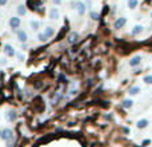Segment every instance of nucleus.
<instances>
[{
    "mask_svg": "<svg viewBox=\"0 0 152 147\" xmlns=\"http://www.w3.org/2000/svg\"><path fill=\"white\" fill-rule=\"evenodd\" d=\"M150 124V122H148V119H140L139 122L136 123V127L139 130H143V129H145V127Z\"/></svg>",
    "mask_w": 152,
    "mask_h": 147,
    "instance_id": "12",
    "label": "nucleus"
},
{
    "mask_svg": "<svg viewBox=\"0 0 152 147\" xmlns=\"http://www.w3.org/2000/svg\"><path fill=\"white\" fill-rule=\"evenodd\" d=\"M127 4H128L129 10H135V8L137 7V4H139V1H137V0H128V1H127Z\"/></svg>",
    "mask_w": 152,
    "mask_h": 147,
    "instance_id": "18",
    "label": "nucleus"
},
{
    "mask_svg": "<svg viewBox=\"0 0 152 147\" xmlns=\"http://www.w3.org/2000/svg\"><path fill=\"white\" fill-rule=\"evenodd\" d=\"M4 52L7 54L10 58H13V56H16V51H15V48L12 47V46H10V44H5L4 46Z\"/></svg>",
    "mask_w": 152,
    "mask_h": 147,
    "instance_id": "9",
    "label": "nucleus"
},
{
    "mask_svg": "<svg viewBox=\"0 0 152 147\" xmlns=\"http://www.w3.org/2000/svg\"><path fill=\"white\" fill-rule=\"evenodd\" d=\"M52 1H53V4L55 5H60L61 4V0H52Z\"/></svg>",
    "mask_w": 152,
    "mask_h": 147,
    "instance_id": "23",
    "label": "nucleus"
},
{
    "mask_svg": "<svg viewBox=\"0 0 152 147\" xmlns=\"http://www.w3.org/2000/svg\"><path fill=\"white\" fill-rule=\"evenodd\" d=\"M77 37H79V34L77 32H71V34L68 35V37H67V42H68V44H75L76 42H77Z\"/></svg>",
    "mask_w": 152,
    "mask_h": 147,
    "instance_id": "11",
    "label": "nucleus"
},
{
    "mask_svg": "<svg viewBox=\"0 0 152 147\" xmlns=\"http://www.w3.org/2000/svg\"><path fill=\"white\" fill-rule=\"evenodd\" d=\"M1 138L4 142H8V140H11V139H13V131L11 129H4V130H1Z\"/></svg>",
    "mask_w": 152,
    "mask_h": 147,
    "instance_id": "2",
    "label": "nucleus"
},
{
    "mask_svg": "<svg viewBox=\"0 0 152 147\" xmlns=\"http://www.w3.org/2000/svg\"><path fill=\"white\" fill-rule=\"evenodd\" d=\"M16 11H18V15L19 16H24L27 13V8L24 4H19L18 7H16Z\"/></svg>",
    "mask_w": 152,
    "mask_h": 147,
    "instance_id": "13",
    "label": "nucleus"
},
{
    "mask_svg": "<svg viewBox=\"0 0 152 147\" xmlns=\"http://www.w3.org/2000/svg\"><path fill=\"white\" fill-rule=\"evenodd\" d=\"M5 119H7V122L12 123V122H15L16 119H18V112H16L15 110H8L7 112H5Z\"/></svg>",
    "mask_w": 152,
    "mask_h": 147,
    "instance_id": "3",
    "label": "nucleus"
},
{
    "mask_svg": "<svg viewBox=\"0 0 152 147\" xmlns=\"http://www.w3.org/2000/svg\"><path fill=\"white\" fill-rule=\"evenodd\" d=\"M142 91V90H140V87H137V86H135V87H131V88H129V91H128V94L131 95V96H135V95H137L139 94V92Z\"/></svg>",
    "mask_w": 152,
    "mask_h": 147,
    "instance_id": "16",
    "label": "nucleus"
},
{
    "mask_svg": "<svg viewBox=\"0 0 152 147\" xmlns=\"http://www.w3.org/2000/svg\"><path fill=\"white\" fill-rule=\"evenodd\" d=\"M143 82H144L145 84H152V75H147L143 78Z\"/></svg>",
    "mask_w": 152,
    "mask_h": 147,
    "instance_id": "20",
    "label": "nucleus"
},
{
    "mask_svg": "<svg viewBox=\"0 0 152 147\" xmlns=\"http://www.w3.org/2000/svg\"><path fill=\"white\" fill-rule=\"evenodd\" d=\"M48 15H50V19L51 20H58L59 18H60V12H59V10L56 7H52L50 10V12H48Z\"/></svg>",
    "mask_w": 152,
    "mask_h": 147,
    "instance_id": "8",
    "label": "nucleus"
},
{
    "mask_svg": "<svg viewBox=\"0 0 152 147\" xmlns=\"http://www.w3.org/2000/svg\"><path fill=\"white\" fill-rule=\"evenodd\" d=\"M44 35L47 37H52L53 35H55V28H53V27H47V28L44 29Z\"/></svg>",
    "mask_w": 152,
    "mask_h": 147,
    "instance_id": "14",
    "label": "nucleus"
},
{
    "mask_svg": "<svg viewBox=\"0 0 152 147\" xmlns=\"http://www.w3.org/2000/svg\"><path fill=\"white\" fill-rule=\"evenodd\" d=\"M29 27H31L32 31H37V29L40 28L39 20H31V21H29Z\"/></svg>",
    "mask_w": 152,
    "mask_h": 147,
    "instance_id": "15",
    "label": "nucleus"
},
{
    "mask_svg": "<svg viewBox=\"0 0 152 147\" xmlns=\"http://www.w3.org/2000/svg\"><path fill=\"white\" fill-rule=\"evenodd\" d=\"M76 10H77V13L80 16H83L84 13H86V10H87V5L84 4L83 1H80V0H77L76 1Z\"/></svg>",
    "mask_w": 152,
    "mask_h": 147,
    "instance_id": "7",
    "label": "nucleus"
},
{
    "mask_svg": "<svg viewBox=\"0 0 152 147\" xmlns=\"http://www.w3.org/2000/svg\"><path fill=\"white\" fill-rule=\"evenodd\" d=\"M0 137H1V130H0Z\"/></svg>",
    "mask_w": 152,
    "mask_h": 147,
    "instance_id": "26",
    "label": "nucleus"
},
{
    "mask_svg": "<svg viewBox=\"0 0 152 147\" xmlns=\"http://www.w3.org/2000/svg\"><path fill=\"white\" fill-rule=\"evenodd\" d=\"M24 58H26V56H24V54H18V59H19V60H21V62H23L24 60Z\"/></svg>",
    "mask_w": 152,
    "mask_h": 147,
    "instance_id": "22",
    "label": "nucleus"
},
{
    "mask_svg": "<svg viewBox=\"0 0 152 147\" xmlns=\"http://www.w3.org/2000/svg\"><path fill=\"white\" fill-rule=\"evenodd\" d=\"M89 18H91L92 20H97V19H99V13H97V12H94V11H91V12H89Z\"/></svg>",
    "mask_w": 152,
    "mask_h": 147,
    "instance_id": "21",
    "label": "nucleus"
},
{
    "mask_svg": "<svg viewBox=\"0 0 152 147\" xmlns=\"http://www.w3.org/2000/svg\"><path fill=\"white\" fill-rule=\"evenodd\" d=\"M126 23H127V19L121 16V18H119V19H116L115 20V23H113V28L120 29V28H123V27L126 26Z\"/></svg>",
    "mask_w": 152,
    "mask_h": 147,
    "instance_id": "5",
    "label": "nucleus"
},
{
    "mask_svg": "<svg viewBox=\"0 0 152 147\" xmlns=\"http://www.w3.org/2000/svg\"><path fill=\"white\" fill-rule=\"evenodd\" d=\"M132 106H134V102H132L131 99L123 100V107L126 108V110H129V108H132Z\"/></svg>",
    "mask_w": 152,
    "mask_h": 147,
    "instance_id": "17",
    "label": "nucleus"
},
{
    "mask_svg": "<svg viewBox=\"0 0 152 147\" xmlns=\"http://www.w3.org/2000/svg\"><path fill=\"white\" fill-rule=\"evenodd\" d=\"M143 31H144V27H143L142 24H136V26L132 28L131 35H132V36H137V35H140Z\"/></svg>",
    "mask_w": 152,
    "mask_h": 147,
    "instance_id": "10",
    "label": "nucleus"
},
{
    "mask_svg": "<svg viewBox=\"0 0 152 147\" xmlns=\"http://www.w3.org/2000/svg\"><path fill=\"white\" fill-rule=\"evenodd\" d=\"M37 39H39L40 43H44V42H47V40H48V37L45 36L44 32H43V34H37Z\"/></svg>",
    "mask_w": 152,
    "mask_h": 147,
    "instance_id": "19",
    "label": "nucleus"
},
{
    "mask_svg": "<svg viewBox=\"0 0 152 147\" xmlns=\"http://www.w3.org/2000/svg\"><path fill=\"white\" fill-rule=\"evenodd\" d=\"M151 18H152V12H151Z\"/></svg>",
    "mask_w": 152,
    "mask_h": 147,
    "instance_id": "27",
    "label": "nucleus"
},
{
    "mask_svg": "<svg viewBox=\"0 0 152 147\" xmlns=\"http://www.w3.org/2000/svg\"><path fill=\"white\" fill-rule=\"evenodd\" d=\"M128 64H129V67L140 66V64H142V56L136 55V56H134V58H131V59H129V62H128Z\"/></svg>",
    "mask_w": 152,
    "mask_h": 147,
    "instance_id": "6",
    "label": "nucleus"
},
{
    "mask_svg": "<svg viewBox=\"0 0 152 147\" xmlns=\"http://www.w3.org/2000/svg\"><path fill=\"white\" fill-rule=\"evenodd\" d=\"M8 24H10V28L12 29V31H15V29H18L19 27H20L21 20L19 16H12V18L10 19V21H8Z\"/></svg>",
    "mask_w": 152,
    "mask_h": 147,
    "instance_id": "1",
    "label": "nucleus"
},
{
    "mask_svg": "<svg viewBox=\"0 0 152 147\" xmlns=\"http://www.w3.org/2000/svg\"><path fill=\"white\" fill-rule=\"evenodd\" d=\"M16 36H18V40L20 43H27L28 42V35H27V32L23 31V29H19V31L16 32Z\"/></svg>",
    "mask_w": 152,
    "mask_h": 147,
    "instance_id": "4",
    "label": "nucleus"
},
{
    "mask_svg": "<svg viewBox=\"0 0 152 147\" xmlns=\"http://www.w3.org/2000/svg\"><path fill=\"white\" fill-rule=\"evenodd\" d=\"M0 19H1V15H0Z\"/></svg>",
    "mask_w": 152,
    "mask_h": 147,
    "instance_id": "28",
    "label": "nucleus"
},
{
    "mask_svg": "<svg viewBox=\"0 0 152 147\" xmlns=\"http://www.w3.org/2000/svg\"><path fill=\"white\" fill-rule=\"evenodd\" d=\"M8 3V0H0V5H5Z\"/></svg>",
    "mask_w": 152,
    "mask_h": 147,
    "instance_id": "24",
    "label": "nucleus"
},
{
    "mask_svg": "<svg viewBox=\"0 0 152 147\" xmlns=\"http://www.w3.org/2000/svg\"><path fill=\"white\" fill-rule=\"evenodd\" d=\"M7 63V62H5V59H1V60H0V64H5Z\"/></svg>",
    "mask_w": 152,
    "mask_h": 147,
    "instance_id": "25",
    "label": "nucleus"
}]
</instances>
